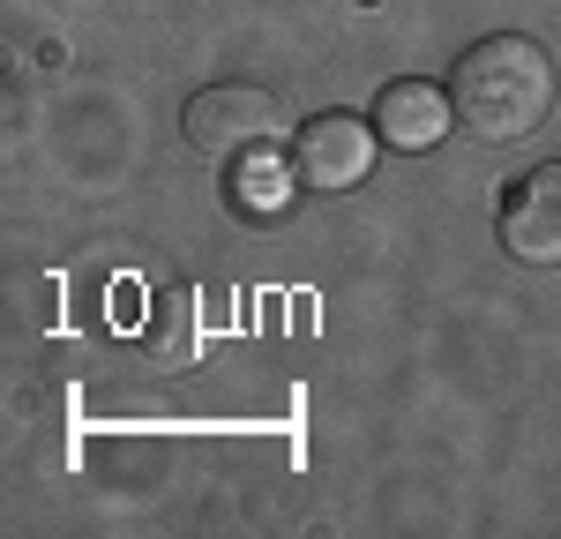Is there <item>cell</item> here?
I'll list each match as a JSON object with an SVG mask.
<instances>
[{
	"mask_svg": "<svg viewBox=\"0 0 561 539\" xmlns=\"http://www.w3.org/2000/svg\"><path fill=\"white\" fill-rule=\"evenodd\" d=\"M293 187H300L293 158H270V150L232 158V173H225V195H232V210H240V218H285Z\"/></svg>",
	"mask_w": 561,
	"mask_h": 539,
	"instance_id": "obj_6",
	"label": "cell"
},
{
	"mask_svg": "<svg viewBox=\"0 0 561 539\" xmlns=\"http://www.w3.org/2000/svg\"><path fill=\"white\" fill-rule=\"evenodd\" d=\"M449 98H457V121L486 142H524L531 128H547L561 98L554 53L524 31H494L479 38L457 68H449Z\"/></svg>",
	"mask_w": 561,
	"mask_h": 539,
	"instance_id": "obj_1",
	"label": "cell"
},
{
	"mask_svg": "<svg viewBox=\"0 0 561 539\" xmlns=\"http://www.w3.org/2000/svg\"><path fill=\"white\" fill-rule=\"evenodd\" d=\"M180 314H187V300H180V293H158V314L142 322V353L165 359V367L195 353V337H187V322H180Z\"/></svg>",
	"mask_w": 561,
	"mask_h": 539,
	"instance_id": "obj_7",
	"label": "cell"
},
{
	"mask_svg": "<svg viewBox=\"0 0 561 539\" xmlns=\"http://www.w3.org/2000/svg\"><path fill=\"white\" fill-rule=\"evenodd\" d=\"M180 128H187L195 150H210V158H248V150H270L285 135V98L262 90V83H210V90L187 98Z\"/></svg>",
	"mask_w": 561,
	"mask_h": 539,
	"instance_id": "obj_2",
	"label": "cell"
},
{
	"mask_svg": "<svg viewBox=\"0 0 561 539\" xmlns=\"http://www.w3.org/2000/svg\"><path fill=\"white\" fill-rule=\"evenodd\" d=\"M502 248L517 263L554 270L561 263V165H531L502 195Z\"/></svg>",
	"mask_w": 561,
	"mask_h": 539,
	"instance_id": "obj_4",
	"label": "cell"
},
{
	"mask_svg": "<svg viewBox=\"0 0 561 539\" xmlns=\"http://www.w3.org/2000/svg\"><path fill=\"white\" fill-rule=\"evenodd\" d=\"M375 142L382 135L367 128L359 113H314L300 135H293V173H300L307 195H345L375 173Z\"/></svg>",
	"mask_w": 561,
	"mask_h": 539,
	"instance_id": "obj_3",
	"label": "cell"
},
{
	"mask_svg": "<svg viewBox=\"0 0 561 539\" xmlns=\"http://www.w3.org/2000/svg\"><path fill=\"white\" fill-rule=\"evenodd\" d=\"M449 128H457V98L442 83L404 76V83H389L382 98H375V135L397 142V150H434Z\"/></svg>",
	"mask_w": 561,
	"mask_h": 539,
	"instance_id": "obj_5",
	"label": "cell"
}]
</instances>
